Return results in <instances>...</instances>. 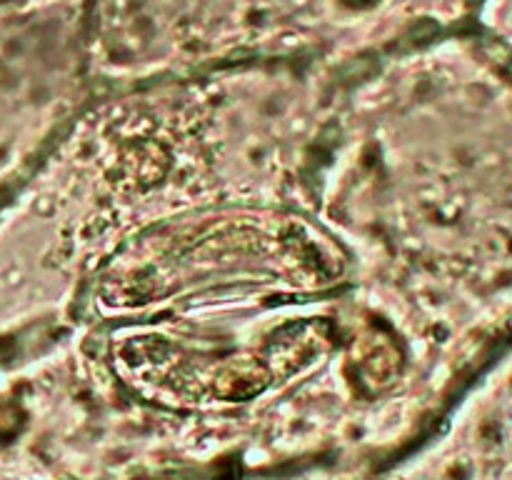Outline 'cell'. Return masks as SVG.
I'll list each match as a JSON object with an SVG mask.
<instances>
[{
    "label": "cell",
    "mask_w": 512,
    "mask_h": 480,
    "mask_svg": "<svg viewBox=\"0 0 512 480\" xmlns=\"http://www.w3.org/2000/svg\"><path fill=\"white\" fill-rule=\"evenodd\" d=\"M425 0H103L100 28L110 40L223 43L258 35H308L325 28H380L405 20Z\"/></svg>",
    "instance_id": "cell-1"
}]
</instances>
